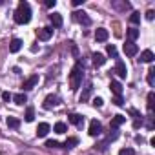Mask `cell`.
Segmentation results:
<instances>
[{
  "instance_id": "4316f807",
  "label": "cell",
  "mask_w": 155,
  "mask_h": 155,
  "mask_svg": "<svg viewBox=\"0 0 155 155\" xmlns=\"http://www.w3.org/2000/svg\"><path fill=\"white\" fill-rule=\"evenodd\" d=\"M130 22H131V24H140V13H139V11H133V13L130 15Z\"/></svg>"
},
{
  "instance_id": "9c48e42d",
  "label": "cell",
  "mask_w": 155,
  "mask_h": 155,
  "mask_svg": "<svg viewBox=\"0 0 155 155\" xmlns=\"http://www.w3.org/2000/svg\"><path fill=\"white\" fill-rule=\"evenodd\" d=\"M37 84H38V75H31L29 79L22 84V88H24V91H28V90H33Z\"/></svg>"
},
{
  "instance_id": "e575fe53",
  "label": "cell",
  "mask_w": 155,
  "mask_h": 155,
  "mask_svg": "<svg viewBox=\"0 0 155 155\" xmlns=\"http://www.w3.org/2000/svg\"><path fill=\"white\" fill-rule=\"evenodd\" d=\"M2 99H4L6 102H9V101H11L13 97H11V93H8V91H4V93H2Z\"/></svg>"
},
{
  "instance_id": "3957f363",
  "label": "cell",
  "mask_w": 155,
  "mask_h": 155,
  "mask_svg": "<svg viewBox=\"0 0 155 155\" xmlns=\"http://www.w3.org/2000/svg\"><path fill=\"white\" fill-rule=\"evenodd\" d=\"M73 20L79 22V24H82V26H90V24H91V18H90L84 11H75V13H73Z\"/></svg>"
},
{
  "instance_id": "8d00e7d4",
  "label": "cell",
  "mask_w": 155,
  "mask_h": 155,
  "mask_svg": "<svg viewBox=\"0 0 155 155\" xmlns=\"http://www.w3.org/2000/svg\"><path fill=\"white\" fill-rule=\"evenodd\" d=\"M84 2V0H73V6H81Z\"/></svg>"
},
{
  "instance_id": "ffe728a7",
  "label": "cell",
  "mask_w": 155,
  "mask_h": 155,
  "mask_svg": "<svg viewBox=\"0 0 155 155\" xmlns=\"http://www.w3.org/2000/svg\"><path fill=\"white\" fill-rule=\"evenodd\" d=\"M13 101H15V104L22 106L24 102H28V97H26V93H17V95H13Z\"/></svg>"
},
{
  "instance_id": "ba28073f",
  "label": "cell",
  "mask_w": 155,
  "mask_h": 155,
  "mask_svg": "<svg viewBox=\"0 0 155 155\" xmlns=\"http://www.w3.org/2000/svg\"><path fill=\"white\" fill-rule=\"evenodd\" d=\"M124 53H126L128 57H135V55L139 53V46H137L135 42H126V44H124Z\"/></svg>"
},
{
  "instance_id": "836d02e7",
  "label": "cell",
  "mask_w": 155,
  "mask_h": 155,
  "mask_svg": "<svg viewBox=\"0 0 155 155\" xmlns=\"http://www.w3.org/2000/svg\"><path fill=\"white\" fill-rule=\"evenodd\" d=\"M153 17H155V11H153V9H148V11H146V18H148V20H153Z\"/></svg>"
},
{
  "instance_id": "8fae6325",
  "label": "cell",
  "mask_w": 155,
  "mask_h": 155,
  "mask_svg": "<svg viewBox=\"0 0 155 155\" xmlns=\"http://www.w3.org/2000/svg\"><path fill=\"white\" fill-rule=\"evenodd\" d=\"M110 90H111V93H113L115 97H120V95H122V84H120L119 81H111V82H110Z\"/></svg>"
},
{
  "instance_id": "4fadbf2b",
  "label": "cell",
  "mask_w": 155,
  "mask_h": 155,
  "mask_svg": "<svg viewBox=\"0 0 155 155\" xmlns=\"http://www.w3.org/2000/svg\"><path fill=\"white\" fill-rule=\"evenodd\" d=\"M49 20H51L53 28H60V26L64 24V20H62V15H60V13H51V15H49Z\"/></svg>"
},
{
  "instance_id": "7402d4cb",
  "label": "cell",
  "mask_w": 155,
  "mask_h": 155,
  "mask_svg": "<svg viewBox=\"0 0 155 155\" xmlns=\"http://www.w3.org/2000/svg\"><path fill=\"white\" fill-rule=\"evenodd\" d=\"M24 119H26V122H33L35 120V108H28L26 110V115H24Z\"/></svg>"
},
{
  "instance_id": "d6a6232c",
  "label": "cell",
  "mask_w": 155,
  "mask_h": 155,
  "mask_svg": "<svg viewBox=\"0 0 155 155\" xmlns=\"http://www.w3.org/2000/svg\"><path fill=\"white\" fill-rule=\"evenodd\" d=\"M46 146H48V148H58L60 144H58L57 140H46Z\"/></svg>"
},
{
  "instance_id": "44dd1931",
  "label": "cell",
  "mask_w": 155,
  "mask_h": 155,
  "mask_svg": "<svg viewBox=\"0 0 155 155\" xmlns=\"http://www.w3.org/2000/svg\"><path fill=\"white\" fill-rule=\"evenodd\" d=\"M153 104H155V93L150 91L148 93V111H150V115L153 113Z\"/></svg>"
},
{
  "instance_id": "9a60e30c",
  "label": "cell",
  "mask_w": 155,
  "mask_h": 155,
  "mask_svg": "<svg viewBox=\"0 0 155 155\" xmlns=\"http://www.w3.org/2000/svg\"><path fill=\"white\" fill-rule=\"evenodd\" d=\"M68 119H69V122H71V124H75V126H82V122H84V117H82V115H79V113H71Z\"/></svg>"
},
{
  "instance_id": "f1b7e54d",
  "label": "cell",
  "mask_w": 155,
  "mask_h": 155,
  "mask_svg": "<svg viewBox=\"0 0 155 155\" xmlns=\"http://www.w3.org/2000/svg\"><path fill=\"white\" fill-rule=\"evenodd\" d=\"M91 90H93V86H91V84H90V86H88V88H86V91H84V93H82V95H81V102H84V101H88V97H90V95H91Z\"/></svg>"
},
{
  "instance_id": "7c38bea8",
  "label": "cell",
  "mask_w": 155,
  "mask_h": 155,
  "mask_svg": "<svg viewBox=\"0 0 155 155\" xmlns=\"http://www.w3.org/2000/svg\"><path fill=\"white\" fill-rule=\"evenodd\" d=\"M124 122H126V117H124V115H115V117L111 119V122H110V128H111V130H117V128L122 126Z\"/></svg>"
},
{
  "instance_id": "5b68a950",
  "label": "cell",
  "mask_w": 155,
  "mask_h": 155,
  "mask_svg": "<svg viewBox=\"0 0 155 155\" xmlns=\"http://www.w3.org/2000/svg\"><path fill=\"white\" fill-rule=\"evenodd\" d=\"M60 104V99L57 97V95H48L46 99H44V108L46 110H51V108H55V106H58Z\"/></svg>"
},
{
  "instance_id": "83f0119b",
  "label": "cell",
  "mask_w": 155,
  "mask_h": 155,
  "mask_svg": "<svg viewBox=\"0 0 155 155\" xmlns=\"http://www.w3.org/2000/svg\"><path fill=\"white\" fill-rule=\"evenodd\" d=\"M106 51H108V55H110V57L117 58V48H115L113 44H108V46H106Z\"/></svg>"
},
{
  "instance_id": "f546056e",
  "label": "cell",
  "mask_w": 155,
  "mask_h": 155,
  "mask_svg": "<svg viewBox=\"0 0 155 155\" xmlns=\"http://www.w3.org/2000/svg\"><path fill=\"white\" fill-rule=\"evenodd\" d=\"M119 155H135V150L133 148H122L119 151Z\"/></svg>"
},
{
  "instance_id": "6da1fadb",
  "label": "cell",
  "mask_w": 155,
  "mask_h": 155,
  "mask_svg": "<svg viewBox=\"0 0 155 155\" xmlns=\"http://www.w3.org/2000/svg\"><path fill=\"white\" fill-rule=\"evenodd\" d=\"M82 73H84V64L81 60H77V64L73 66V69L69 73V86H71L73 91L79 90V86L82 82Z\"/></svg>"
},
{
  "instance_id": "d590c367",
  "label": "cell",
  "mask_w": 155,
  "mask_h": 155,
  "mask_svg": "<svg viewBox=\"0 0 155 155\" xmlns=\"http://www.w3.org/2000/svg\"><path fill=\"white\" fill-rule=\"evenodd\" d=\"M57 0H46V8H55Z\"/></svg>"
},
{
  "instance_id": "d6986e66",
  "label": "cell",
  "mask_w": 155,
  "mask_h": 155,
  "mask_svg": "<svg viewBox=\"0 0 155 155\" xmlns=\"http://www.w3.org/2000/svg\"><path fill=\"white\" fill-rule=\"evenodd\" d=\"M91 58H93V64H95V66H104V64H106V57H104L102 53H93Z\"/></svg>"
},
{
  "instance_id": "4dcf8cb0",
  "label": "cell",
  "mask_w": 155,
  "mask_h": 155,
  "mask_svg": "<svg viewBox=\"0 0 155 155\" xmlns=\"http://www.w3.org/2000/svg\"><path fill=\"white\" fill-rule=\"evenodd\" d=\"M102 104H104V101H102L101 97H95V99H93V106H95V108H102Z\"/></svg>"
},
{
  "instance_id": "8992f818",
  "label": "cell",
  "mask_w": 155,
  "mask_h": 155,
  "mask_svg": "<svg viewBox=\"0 0 155 155\" xmlns=\"http://www.w3.org/2000/svg\"><path fill=\"white\" fill-rule=\"evenodd\" d=\"M88 133H90L91 137L101 135V133H102V124H101L99 120H91V122H90V130H88Z\"/></svg>"
},
{
  "instance_id": "ac0fdd59",
  "label": "cell",
  "mask_w": 155,
  "mask_h": 155,
  "mask_svg": "<svg viewBox=\"0 0 155 155\" xmlns=\"http://www.w3.org/2000/svg\"><path fill=\"white\" fill-rule=\"evenodd\" d=\"M20 48H22V40H20V38H13L11 44H9V51H11V53H18Z\"/></svg>"
},
{
  "instance_id": "d4e9b609",
  "label": "cell",
  "mask_w": 155,
  "mask_h": 155,
  "mask_svg": "<svg viewBox=\"0 0 155 155\" xmlns=\"http://www.w3.org/2000/svg\"><path fill=\"white\" fill-rule=\"evenodd\" d=\"M53 130H55V133H66V131H68V126H66L64 122H57V124L53 126Z\"/></svg>"
},
{
  "instance_id": "1f68e13d",
  "label": "cell",
  "mask_w": 155,
  "mask_h": 155,
  "mask_svg": "<svg viewBox=\"0 0 155 155\" xmlns=\"http://www.w3.org/2000/svg\"><path fill=\"white\" fill-rule=\"evenodd\" d=\"M113 104H115V106H124V101H122V95H120V97H113Z\"/></svg>"
},
{
  "instance_id": "2e32d148",
  "label": "cell",
  "mask_w": 155,
  "mask_h": 155,
  "mask_svg": "<svg viewBox=\"0 0 155 155\" xmlns=\"http://www.w3.org/2000/svg\"><path fill=\"white\" fill-rule=\"evenodd\" d=\"M49 131V124L48 122H40L38 128H37V137H46Z\"/></svg>"
},
{
  "instance_id": "e0dca14e",
  "label": "cell",
  "mask_w": 155,
  "mask_h": 155,
  "mask_svg": "<svg viewBox=\"0 0 155 155\" xmlns=\"http://www.w3.org/2000/svg\"><path fill=\"white\" fill-rule=\"evenodd\" d=\"M126 35H128V40H130V42H135V40L139 38V35H140V31H139L137 28H130V29L126 31Z\"/></svg>"
},
{
  "instance_id": "5bb4252c",
  "label": "cell",
  "mask_w": 155,
  "mask_h": 155,
  "mask_svg": "<svg viewBox=\"0 0 155 155\" xmlns=\"http://www.w3.org/2000/svg\"><path fill=\"white\" fill-rule=\"evenodd\" d=\"M153 58H155V55H153L151 49H144V51L140 53V62H148V64H151Z\"/></svg>"
},
{
  "instance_id": "603a6c76",
  "label": "cell",
  "mask_w": 155,
  "mask_h": 155,
  "mask_svg": "<svg viewBox=\"0 0 155 155\" xmlns=\"http://www.w3.org/2000/svg\"><path fill=\"white\" fill-rule=\"evenodd\" d=\"M148 84L150 86H155V68L153 66L148 69Z\"/></svg>"
},
{
  "instance_id": "484cf974",
  "label": "cell",
  "mask_w": 155,
  "mask_h": 155,
  "mask_svg": "<svg viewBox=\"0 0 155 155\" xmlns=\"http://www.w3.org/2000/svg\"><path fill=\"white\" fill-rule=\"evenodd\" d=\"M77 144H79V139H77V137H68L66 142H64L66 148H73V146H77Z\"/></svg>"
},
{
  "instance_id": "7a4b0ae2",
  "label": "cell",
  "mask_w": 155,
  "mask_h": 155,
  "mask_svg": "<svg viewBox=\"0 0 155 155\" xmlns=\"http://www.w3.org/2000/svg\"><path fill=\"white\" fill-rule=\"evenodd\" d=\"M13 18L20 26L29 24V20H31V8H29V4L28 2H20L18 8H17V11H15V15H13Z\"/></svg>"
},
{
  "instance_id": "52a82bcc",
  "label": "cell",
  "mask_w": 155,
  "mask_h": 155,
  "mask_svg": "<svg viewBox=\"0 0 155 155\" xmlns=\"http://www.w3.org/2000/svg\"><path fill=\"white\" fill-rule=\"evenodd\" d=\"M37 35H38V40H49L51 38V35H53V28H40L38 31H37Z\"/></svg>"
},
{
  "instance_id": "277c9868",
  "label": "cell",
  "mask_w": 155,
  "mask_h": 155,
  "mask_svg": "<svg viewBox=\"0 0 155 155\" xmlns=\"http://www.w3.org/2000/svg\"><path fill=\"white\" fill-rule=\"evenodd\" d=\"M115 73L120 77V79H126L128 77V68H126V64L120 58H117V62H115Z\"/></svg>"
},
{
  "instance_id": "30bf717a",
  "label": "cell",
  "mask_w": 155,
  "mask_h": 155,
  "mask_svg": "<svg viewBox=\"0 0 155 155\" xmlns=\"http://www.w3.org/2000/svg\"><path fill=\"white\" fill-rule=\"evenodd\" d=\"M108 37H110V33H108V29H104V28H99V29L95 31V40H97V42H106Z\"/></svg>"
},
{
  "instance_id": "cb8c5ba5",
  "label": "cell",
  "mask_w": 155,
  "mask_h": 155,
  "mask_svg": "<svg viewBox=\"0 0 155 155\" xmlns=\"http://www.w3.org/2000/svg\"><path fill=\"white\" fill-rule=\"evenodd\" d=\"M8 126L13 128V130H17V128L20 126V120H18L17 117H8Z\"/></svg>"
}]
</instances>
